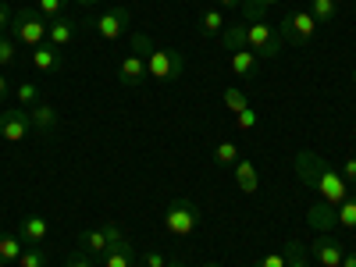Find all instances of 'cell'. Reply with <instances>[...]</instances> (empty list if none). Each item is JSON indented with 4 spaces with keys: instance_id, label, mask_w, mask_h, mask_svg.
<instances>
[{
    "instance_id": "42",
    "label": "cell",
    "mask_w": 356,
    "mask_h": 267,
    "mask_svg": "<svg viewBox=\"0 0 356 267\" xmlns=\"http://www.w3.org/2000/svg\"><path fill=\"white\" fill-rule=\"evenodd\" d=\"M75 4H82V8H93V4H100V0H75Z\"/></svg>"
},
{
    "instance_id": "13",
    "label": "cell",
    "mask_w": 356,
    "mask_h": 267,
    "mask_svg": "<svg viewBox=\"0 0 356 267\" xmlns=\"http://www.w3.org/2000/svg\"><path fill=\"white\" fill-rule=\"evenodd\" d=\"M18 235L25 239V246H43L47 243V235H50V225L43 214H29L18 221Z\"/></svg>"
},
{
    "instance_id": "15",
    "label": "cell",
    "mask_w": 356,
    "mask_h": 267,
    "mask_svg": "<svg viewBox=\"0 0 356 267\" xmlns=\"http://www.w3.org/2000/svg\"><path fill=\"white\" fill-rule=\"evenodd\" d=\"M225 15H221V8H203L200 11V22H196V33L200 36H207V40H218L221 33H225Z\"/></svg>"
},
{
    "instance_id": "40",
    "label": "cell",
    "mask_w": 356,
    "mask_h": 267,
    "mask_svg": "<svg viewBox=\"0 0 356 267\" xmlns=\"http://www.w3.org/2000/svg\"><path fill=\"white\" fill-rule=\"evenodd\" d=\"M342 267H356V250H346V257H342Z\"/></svg>"
},
{
    "instance_id": "11",
    "label": "cell",
    "mask_w": 356,
    "mask_h": 267,
    "mask_svg": "<svg viewBox=\"0 0 356 267\" xmlns=\"http://www.w3.org/2000/svg\"><path fill=\"white\" fill-rule=\"evenodd\" d=\"M118 79H122V86H129V89H136V86H143L146 79H150V72H146V57L143 54H125L122 61H118Z\"/></svg>"
},
{
    "instance_id": "8",
    "label": "cell",
    "mask_w": 356,
    "mask_h": 267,
    "mask_svg": "<svg viewBox=\"0 0 356 267\" xmlns=\"http://www.w3.org/2000/svg\"><path fill=\"white\" fill-rule=\"evenodd\" d=\"M129 25H132V11L125 4H118L111 11H104L97 22H93V33L104 40V43H118L125 33H129Z\"/></svg>"
},
{
    "instance_id": "6",
    "label": "cell",
    "mask_w": 356,
    "mask_h": 267,
    "mask_svg": "<svg viewBox=\"0 0 356 267\" xmlns=\"http://www.w3.org/2000/svg\"><path fill=\"white\" fill-rule=\"evenodd\" d=\"M282 47H285L282 36L264 18L260 22H246V50H253L257 57H264V61H275V57H282Z\"/></svg>"
},
{
    "instance_id": "38",
    "label": "cell",
    "mask_w": 356,
    "mask_h": 267,
    "mask_svg": "<svg viewBox=\"0 0 356 267\" xmlns=\"http://www.w3.org/2000/svg\"><path fill=\"white\" fill-rule=\"evenodd\" d=\"M218 8L221 11H235V8H243V0H218Z\"/></svg>"
},
{
    "instance_id": "18",
    "label": "cell",
    "mask_w": 356,
    "mask_h": 267,
    "mask_svg": "<svg viewBox=\"0 0 356 267\" xmlns=\"http://www.w3.org/2000/svg\"><path fill=\"white\" fill-rule=\"evenodd\" d=\"M235 186H239L246 196H253L257 189H260V175H257V164L253 161H239V164H235Z\"/></svg>"
},
{
    "instance_id": "26",
    "label": "cell",
    "mask_w": 356,
    "mask_h": 267,
    "mask_svg": "<svg viewBox=\"0 0 356 267\" xmlns=\"http://www.w3.org/2000/svg\"><path fill=\"white\" fill-rule=\"evenodd\" d=\"M15 100H18V107L29 111V107H36V104L43 100V93H40L33 82H18V86H15Z\"/></svg>"
},
{
    "instance_id": "7",
    "label": "cell",
    "mask_w": 356,
    "mask_h": 267,
    "mask_svg": "<svg viewBox=\"0 0 356 267\" xmlns=\"http://www.w3.org/2000/svg\"><path fill=\"white\" fill-rule=\"evenodd\" d=\"M278 36H282V43H292V47H310L314 36H317V22L303 8L300 11H289L282 18V25H278Z\"/></svg>"
},
{
    "instance_id": "9",
    "label": "cell",
    "mask_w": 356,
    "mask_h": 267,
    "mask_svg": "<svg viewBox=\"0 0 356 267\" xmlns=\"http://www.w3.org/2000/svg\"><path fill=\"white\" fill-rule=\"evenodd\" d=\"M29 132H33V118H29L25 107H4L0 111V136L8 143H22Z\"/></svg>"
},
{
    "instance_id": "4",
    "label": "cell",
    "mask_w": 356,
    "mask_h": 267,
    "mask_svg": "<svg viewBox=\"0 0 356 267\" xmlns=\"http://www.w3.org/2000/svg\"><path fill=\"white\" fill-rule=\"evenodd\" d=\"M47 29H50V22L36 8H22L11 18V40L22 43V47H29V50H36V47L47 43Z\"/></svg>"
},
{
    "instance_id": "27",
    "label": "cell",
    "mask_w": 356,
    "mask_h": 267,
    "mask_svg": "<svg viewBox=\"0 0 356 267\" xmlns=\"http://www.w3.org/2000/svg\"><path fill=\"white\" fill-rule=\"evenodd\" d=\"M15 267H47V253H43V246H25Z\"/></svg>"
},
{
    "instance_id": "16",
    "label": "cell",
    "mask_w": 356,
    "mask_h": 267,
    "mask_svg": "<svg viewBox=\"0 0 356 267\" xmlns=\"http://www.w3.org/2000/svg\"><path fill=\"white\" fill-rule=\"evenodd\" d=\"M61 50L57 47H50V43H43V47H36L33 50V68L36 72H43V75H54V72H61Z\"/></svg>"
},
{
    "instance_id": "43",
    "label": "cell",
    "mask_w": 356,
    "mask_h": 267,
    "mask_svg": "<svg viewBox=\"0 0 356 267\" xmlns=\"http://www.w3.org/2000/svg\"><path fill=\"white\" fill-rule=\"evenodd\" d=\"M168 267H186V264H182V260H178V264H168Z\"/></svg>"
},
{
    "instance_id": "29",
    "label": "cell",
    "mask_w": 356,
    "mask_h": 267,
    "mask_svg": "<svg viewBox=\"0 0 356 267\" xmlns=\"http://www.w3.org/2000/svg\"><path fill=\"white\" fill-rule=\"evenodd\" d=\"M65 8H68V0H36V11L54 22V18H65Z\"/></svg>"
},
{
    "instance_id": "17",
    "label": "cell",
    "mask_w": 356,
    "mask_h": 267,
    "mask_svg": "<svg viewBox=\"0 0 356 267\" xmlns=\"http://www.w3.org/2000/svg\"><path fill=\"white\" fill-rule=\"evenodd\" d=\"M22 250H25L22 235L18 232H4V235H0V267H15L18 257H22Z\"/></svg>"
},
{
    "instance_id": "41",
    "label": "cell",
    "mask_w": 356,
    "mask_h": 267,
    "mask_svg": "<svg viewBox=\"0 0 356 267\" xmlns=\"http://www.w3.org/2000/svg\"><path fill=\"white\" fill-rule=\"evenodd\" d=\"M257 4H260V8L267 11V8H275V4H282V0H257Z\"/></svg>"
},
{
    "instance_id": "39",
    "label": "cell",
    "mask_w": 356,
    "mask_h": 267,
    "mask_svg": "<svg viewBox=\"0 0 356 267\" xmlns=\"http://www.w3.org/2000/svg\"><path fill=\"white\" fill-rule=\"evenodd\" d=\"M0 104H8V75L0 72Z\"/></svg>"
},
{
    "instance_id": "23",
    "label": "cell",
    "mask_w": 356,
    "mask_h": 267,
    "mask_svg": "<svg viewBox=\"0 0 356 267\" xmlns=\"http://www.w3.org/2000/svg\"><path fill=\"white\" fill-rule=\"evenodd\" d=\"M307 11L314 15L317 25H328V22L339 18V0H310V8H307Z\"/></svg>"
},
{
    "instance_id": "5",
    "label": "cell",
    "mask_w": 356,
    "mask_h": 267,
    "mask_svg": "<svg viewBox=\"0 0 356 267\" xmlns=\"http://www.w3.org/2000/svg\"><path fill=\"white\" fill-rule=\"evenodd\" d=\"M122 239H125L122 225L104 221V225H97V228H86V232L79 235V250H82V253H89V257H104L107 250H114Z\"/></svg>"
},
{
    "instance_id": "30",
    "label": "cell",
    "mask_w": 356,
    "mask_h": 267,
    "mask_svg": "<svg viewBox=\"0 0 356 267\" xmlns=\"http://www.w3.org/2000/svg\"><path fill=\"white\" fill-rule=\"evenodd\" d=\"M15 61H18V43L8 33H0V68H8Z\"/></svg>"
},
{
    "instance_id": "31",
    "label": "cell",
    "mask_w": 356,
    "mask_h": 267,
    "mask_svg": "<svg viewBox=\"0 0 356 267\" xmlns=\"http://www.w3.org/2000/svg\"><path fill=\"white\" fill-rule=\"evenodd\" d=\"M225 107H228L232 114H239V111H246V107H250V100H246V93H243V89L228 86V89H225Z\"/></svg>"
},
{
    "instance_id": "46",
    "label": "cell",
    "mask_w": 356,
    "mask_h": 267,
    "mask_svg": "<svg viewBox=\"0 0 356 267\" xmlns=\"http://www.w3.org/2000/svg\"><path fill=\"white\" fill-rule=\"evenodd\" d=\"M353 154H356V143H353Z\"/></svg>"
},
{
    "instance_id": "1",
    "label": "cell",
    "mask_w": 356,
    "mask_h": 267,
    "mask_svg": "<svg viewBox=\"0 0 356 267\" xmlns=\"http://www.w3.org/2000/svg\"><path fill=\"white\" fill-rule=\"evenodd\" d=\"M292 168H296V175H300V182H303V186H310L314 193H321L324 203L339 207V203L349 196V182L339 175V168H332L321 154L300 150V154H296V161H292Z\"/></svg>"
},
{
    "instance_id": "20",
    "label": "cell",
    "mask_w": 356,
    "mask_h": 267,
    "mask_svg": "<svg viewBox=\"0 0 356 267\" xmlns=\"http://www.w3.org/2000/svg\"><path fill=\"white\" fill-rule=\"evenodd\" d=\"M29 118H33V129L36 132H54L57 129V111L47 100H40L36 107H29Z\"/></svg>"
},
{
    "instance_id": "25",
    "label": "cell",
    "mask_w": 356,
    "mask_h": 267,
    "mask_svg": "<svg viewBox=\"0 0 356 267\" xmlns=\"http://www.w3.org/2000/svg\"><path fill=\"white\" fill-rule=\"evenodd\" d=\"M239 161H243V154H239V146H235V143H218L214 146V164L218 168H235Z\"/></svg>"
},
{
    "instance_id": "3",
    "label": "cell",
    "mask_w": 356,
    "mask_h": 267,
    "mask_svg": "<svg viewBox=\"0 0 356 267\" xmlns=\"http://www.w3.org/2000/svg\"><path fill=\"white\" fill-rule=\"evenodd\" d=\"M200 228V207L189 196H175L164 207V232L171 239H189V235Z\"/></svg>"
},
{
    "instance_id": "10",
    "label": "cell",
    "mask_w": 356,
    "mask_h": 267,
    "mask_svg": "<svg viewBox=\"0 0 356 267\" xmlns=\"http://www.w3.org/2000/svg\"><path fill=\"white\" fill-rule=\"evenodd\" d=\"M310 253H314V264H317V267H342L346 246L335 239L332 232H324V235H317V239H314Z\"/></svg>"
},
{
    "instance_id": "19",
    "label": "cell",
    "mask_w": 356,
    "mask_h": 267,
    "mask_svg": "<svg viewBox=\"0 0 356 267\" xmlns=\"http://www.w3.org/2000/svg\"><path fill=\"white\" fill-rule=\"evenodd\" d=\"M132 264H136V250H132L129 239H122L114 250H107L100 257V267H132Z\"/></svg>"
},
{
    "instance_id": "28",
    "label": "cell",
    "mask_w": 356,
    "mask_h": 267,
    "mask_svg": "<svg viewBox=\"0 0 356 267\" xmlns=\"http://www.w3.org/2000/svg\"><path fill=\"white\" fill-rule=\"evenodd\" d=\"M339 225H342V228H356V193H349V196L339 203Z\"/></svg>"
},
{
    "instance_id": "34",
    "label": "cell",
    "mask_w": 356,
    "mask_h": 267,
    "mask_svg": "<svg viewBox=\"0 0 356 267\" xmlns=\"http://www.w3.org/2000/svg\"><path fill=\"white\" fill-rule=\"evenodd\" d=\"M253 267H285V253H264Z\"/></svg>"
},
{
    "instance_id": "33",
    "label": "cell",
    "mask_w": 356,
    "mask_h": 267,
    "mask_svg": "<svg viewBox=\"0 0 356 267\" xmlns=\"http://www.w3.org/2000/svg\"><path fill=\"white\" fill-rule=\"evenodd\" d=\"M339 175L346 178L349 186H356V154H349L346 161H342V168H339Z\"/></svg>"
},
{
    "instance_id": "22",
    "label": "cell",
    "mask_w": 356,
    "mask_h": 267,
    "mask_svg": "<svg viewBox=\"0 0 356 267\" xmlns=\"http://www.w3.org/2000/svg\"><path fill=\"white\" fill-rule=\"evenodd\" d=\"M228 65H232V72L235 75H257V54L253 50H235L232 57H228Z\"/></svg>"
},
{
    "instance_id": "32",
    "label": "cell",
    "mask_w": 356,
    "mask_h": 267,
    "mask_svg": "<svg viewBox=\"0 0 356 267\" xmlns=\"http://www.w3.org/2000/svg\"><path fill=\"white\" fill-rule=\"evenodd\" d=\"M235 125H239L243 132H253V129L260 125V114H257L253 107H246V111H239V114H235Z\"/></svg>"
},
{
    "instance_id": "35",
    "label": "cell",
    "mask_w": 356,
    "mask_h": 267,
    "mask_svg": "<svg viewBox=\"0 0 356 267\" xmlns=\"http://www.w3.org/2000/svg\"><path fill=\"white\" fill-rule=\"evenodd\" d=\"M65 267H93V257L82 253V250H75V253L68 257V264H65Z\"/></svg>"
},
{
    "instance_id": "45",
    "label": "cell",
    "mask_w": 356,
    "mask_h": 267,
    "mask_svg": "<svg viewBox=\"0 0 356 267\" xmlns=\"http://www.w3.org/2000/svg\"><path fill=\"white\" fill-rule=\"evenodd\" d=\"M353 82H356V68H353Z\"/></svg>"
},
{
    "instance_id": "12",
    "label": "cell",
    "mask_w": 356,
    "mask_h": 267,
    "mask_svg": "<svg viewBox=\"0 0 356 267\" xmlns=\"http://www.w3.org/2000/svg\"><path fill=\"white\" fill-rule=\"evenodd\" d=\"M307 225L317 232V235H324V232H332L335 225H339V207H332V203H314L310 211H307Z\"/></svg>"
},
{
    "instance_id": "24",
    "label": "cell",
    "mask_w": 356,
    "mask_h": 267,
    "mask_svg": "<svg viewBox=\"0 0 356 267\" xmlns=\"http://www.w3.org/2000/svg\"><path fill=\"white\" fill-rule=\"evenodd\" d=\"M282 253H285V267H314L310 257H307V246H303L300 239H289V243L282 246Z\"/></svg>"
},
{
    "instance_id": "21",
    "label": "cell",
    "mask_w": 356,
    "mask_h": 267,
    "mask_svg": "<svg viewBox=\"0 0 356 267\" xmlns=\"http://www.w3.org/2000/svg\"><path fill=\"white\" fill-rule=\"evenodd\" d=\"M218 40H221V47L232 50V54H235V50H246V22H228L225 33H221Z\"/></svg>"
},
{
    "instance_id": "37",
    "label": "cell",
    "mask_w": 356,
    "mask_h": 267,
    "mask_svg": "<svg viewBox=\"0 0 356 267\" xmlns=\"http://www.w3.org/2000/svg\"><path fill=\"white\" fill-rule=\"evenodd\" d=\"M11 18H15V11L8 8V0H0V33H4V29H11Z\"/></svg>"
},
{
    "instance_id": "36",
    "label": "cell",
    "mask_w": 356,
    "mask_h": 267,
    "mask_svg": "<svg viewBox=\"0 0 356 267\" xmlns=\"http://www.w3.org/2000/svg\"><path fill=\"white\" fill-rule=\"evenodd\" d=\"M143 267H168L164 253H143Z\"/></svg>"
},
{
    "instance_id": "2",
    "label": "cell",
    "mask_w": 356,
    "mask_h": 267,
    "mask_svg": "<svg viewBox=\"0 0 356 267\" xmlns=\"http://www.w3.org/2000/svg\"><path fill=\"white\" fill-rule=\"evenodd\" d=\"M132 50L146 57V72H150V79H157V82H175L178 75L186 72V57L182 54L168 50V47H154L146 33H132Z\"/></svg>"
},
{
    "instance_id": "44",
    "label": "cell",
    "mask_w": 356,
    "mask_h": 267,
    "mask_svg": "<svg viewBox=\"0 0 356 267\" xmlns=\"http://www.w3.org/2000/svg\"><path fill=\"white\" fill-rule=\"evenodd\" d=\"M203 267H221V264H203Z\"/></svg>"
},
{
    "instance_id": "14",
    "label": "cell",
    "mask_w": 356,
    "mask_h": 267,
    "mask_svg": "<svg viewBox=\"0 0 356 267\" xmlns=\"http://www.w3.org/2000/svg\"><path fill=\"white\" fill-rule=\"evenodd\" d=\"M75 33H79V22H72V18H54L50 29H47V43L61 50V47H68V43L75 40Z\"/></svg>"
}]
</instances>
